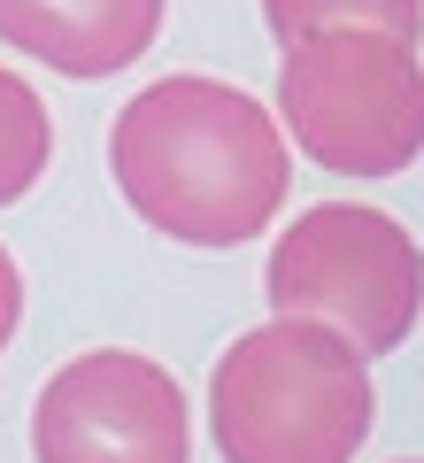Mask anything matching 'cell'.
<instances>
[{
    "mask_svg": "<svg viewBox=\"0 0 424 463\" xmlns=\"http://www.w3.org/2000/svg\"><path fill=\"white\" fill-rule=\"evenodd\" d=\"M286 139L332 178H401L424 155V62L371 24H325L278 47Z\"/></svg>",
    "mask_w": 424,
    "mask_h": 463,
    "instance_id": "obj_3",
    "label": "cell"
},
{
    "mask_svg": "<svg viewBox=\"0 0 424 463\" xmlns=\"http://www.w3.org/2000/svg\"><path fill=\"white\" fill-rule=\"evenodd\" d=\"M54 163V116L16 70H0V209H16Z\"/></svg>",
    "mask_w": 424,
    "mask_h": 463,
    "instance_id": "obj_7",
    "label": "cell"
},
{
    "mask_svg": "<svg viewBox=\"0 0 424 463\" xmlns=\"http://www.w3.org/2000/svg\"><path fill=\"white\" fill-rule=\"evenodd\" d=\"M170 0H0V39L54 78H116L155 47Z\"/></svg>",
    "mask_w": 424,
    "mask_h": 463,
    "instance_id": "obj_6",
    "label": "cell"
},
{
    "mask_svg": "<svg viewBox=\"0 0 424 463\" xmlns=\"http://www.w3.org/2000/svg\"><path fill=\"white\" fill-rule=\"evenodd\" d=\"M39 463H193L185 394L139 347L70 355L32 402Z\"/></svg>",
    "mask_w": 424,
    "mask_h": 463,
    "instance_id": "obj_5",
    "label": "cell"
},
{
    "mask_svg": "<svg viewBox=\"0 0 424 463\" xmlns=\"http://www.w3.org/2000/svg\"><path fill=\"white\" fill-rule=\"evenodd\" d=\"M401 463H417V456H401Z\"/></svg>",
    "mask_w": 424,
    "mask_h": 463,
    "instance_id": "obj_10",
    "label": "cell"
},
{
    "mask_svg": "<svg viewBox=\"0 0 424 463\" xmlns=\"http://www.w3.org/2000/svg\"><path fill=\"white\" fill-rule=\"evenodd\" d=\"M262 301L270 317H316L347 332L363 355H393L424 317V248L401 216L325 201L278 232L262 263Z\"/></svg>",
    "mask_w": 424,
    "mask_h": 463,
    "instance_id": "obj_4",
    "label": "cell"
},
{
    "mask_svg": "<svg viewBox=\"0 0 424 463\" xmlns=\"http://www.w3.org/2000/svg\"><path fill=\"white\" fill-rule=\"evenodd\" d=\"M262 24L278 32V47L301 32H325V24H371L417 47L424 39V0H262Z\"/></svg>",
    "mask_w": 424,
    "mask_h": 463,
    "instance_id": "obj_8",
    "label": "cell"
},
{
    "mask_svg": "<svg viewBox=\"0 0 424 463\" xmlns=\"http://www.w3.org/2000/svg\"><path fill=\"white\" fill-rule=\"evenodd\" d=\"M371 417V355L316 317L240 332L209 371V440L224 463H355Z\"/></svg>",
    "mask_w": 424,
    "mask_h": 463,
    "instance_id": "obj_2",
    "label": "cell"
},
{
    "mask_svg": "<svg viewBox=\"0 0 424 463\" xmlns=\"http://www.w3.org/2000/svg\"><path fill=\"white\" fill-rule=\"evenodd\" d=\"M108 170L124 209L178 248L262 240L270 216L286 209V185H294L278 116L255 93L201 78V70H178L116 109Z\"/></svg>",
    "mask_w": 424,
    "mask_h": 463,
    "instance_id": "obj_1",
    "label": "cell"
},
{
    "mask_svg": "<svg viewBox=\"0 0 424 463\" xmlns=\"http://www.w3.org/2000/svg\"><path fill=\"white\" fill-rule=\"evenodd\" d=\"M16 325H24V270H16V255L0 248V347L16 340Z\"/></svg>",
    "mask_w": 424,
    "mask_h": 463,
    "instance_id": "obj_9",
    "label": "cell"
}]
</instances>
